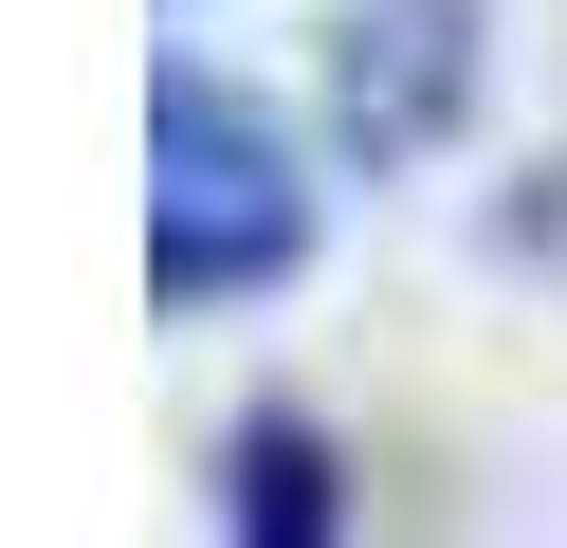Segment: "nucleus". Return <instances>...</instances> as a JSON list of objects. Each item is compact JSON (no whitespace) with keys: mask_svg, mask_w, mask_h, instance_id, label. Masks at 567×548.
Listing matches in <instances>:
<instances>
[{"mask_svg":"<svg viewBox=\"0 0 567 548\" xmlns=\"http://www.w3.org/2000/svg\"><path fill=\"white\" fill-rule=\"evenodd\" d=\"M147 165H165V201H147V292H165V311L275 292V275L311 256V183H293V146H275L220 73H165V92H147Z\"/></svg>","mask_w":567,"mask_h":548,"instance_id":"nucleus-1","label":"nucleus"},{"mask_svg":"<svg viewBox=\"0 0 567 548\" xmlns=\"http://www.w3.org/2000/svg\"><path fill=\"white\" fill-rule=\"evenodd\" d=\"M220 511H238V530H330V438H311V421H238Z\"/></svg>","mask_w":567,"mask_h":548,"instance_id":"nucleus-2","label":"nucleus"}]
</instances>
